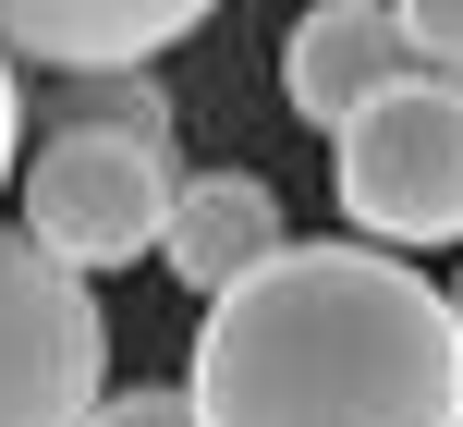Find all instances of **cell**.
<instances>
[{"label":"cell","instance_id":"obj_6","mask_svg":"<svg viewBox=\"0 0 463 427\" xmlns=\"http://www.w3.org/2000/svg\"><path fill=\"white\" fill-rule=\"evenodd\" d=\"M220 0H0V37L37 73H159Z\"/></svg>","mask_w":463,"mask_h":427},{"label":"cell","instance_id":"obj_11","mask_svg":"<svg viewBox=\"0 0 463 427\" xmlns=\"http://www.w3.org/2000/svg\"><path fill=\"white\" fill-rule=\"evenodd\" d=\"M24 122H37V110H24V98H13V37H0V195L24 184V171H13V147H24Z\"/></svg>","mask_w":463,"mask_h":427},{"label":"cell","instance_id":"obj_2","mask_svg":"<svg viewBox=\"0 0 463 427\" xmlns=\"http://www.w3.org/2000/svg\"><path fill=\"white\" fill-rule=\"evenodd\" d=\"M329 184H342L354 244H463V73H402L366 122L329 135Z\"/></svg>","mask_w":463,"mask_h":427},{"label":"cell","instance_id":"obj_10","mask_svg":"<svg viewBox=\"0 0 463 427\" xmlns=\"http://www.w3.org/2000/svg\"><path fill=\"white\" fill-rule=\"evenodd\" d=\"M86 427H208V415H195V391H110Z\"/></svg>","mask_w":463,"mask_h":427},{"label":"cell","instance_id":"obj_8","mask_svg":"<svg viewBox=\"0 0 463 427\" xmlns=\"http://www.w3.org/2000/svg\"><path fill=\"white\" fill-rule=\"evenodd\" d=\"M37 135H135V147H184V110H171L159 73H49Z\"/></svg>","mask_w":463,"mask_h":427},{"label":"cell","instance_id":"obj_9","mask_svg":"<svg viewBox=\"0 0 463 427\" xmlns=\"http://www.w3.org/2000/svg\"><path fill=\"white\" fill-rule=\"evenodd\" d=\"M391 13H402V37H415L427 73H463V0H391Z\"/></svg>","mask_w":463,"mask_h":427},{"label":"cell","instance_id":"obj_12","mask_svg":"<svg viewBox=\"0 0 463 427\" xmlns=\"http://www.w3.org/2000/svg\"><path fill=\"white\" fill-rule=\"evenodd\" d=\"M451 306H463V281H451Z\"/></svg>","mask_w":463,"mask_h":427},{"label":"cell","instance_id":"obj_1","mask_svg":"<svg viewBox=\"0 0 463 427\" xmlns=\"http://www.w3.org/2000/svg\"><path fill=\"white\" fill-rule=\"evenodd\" d=\"M208 427H463V306L391 244H280L195 318Z\"/></svg>","mask_w":463,"mask_h":427},{"label":"cell","instance_id":"obj_7","mask_svg":"<svg viewBox=\"0 0 463 427\" xmlns=\"http://www.w3.org/2000/svg\"><path fill=\"white\" fill-rule=\"evenodd\" d=\"M280 195H269V171H184V208H171V244H159V269L195 293V306H220V293H244L256 269L280 257Z\"/></svg>","mask_w":463,"mask_h":427},{"label":"cell","instance_id":"obj_5","mask_svg":"<svg viewBox=\"0 0 463 427\" xmlns=\"http://www.w3.org/2000/svg\"><path fill=\"white\" fill-rule=\"evenodd\" d=\"M402 73H427V62H415V37H402L391 0H305L293 37H280V98H293V122H317V135L366 122Z\"/></svg>","mask_w":463,"mask_h":427},{"label":"cell","instance_id":"obj_3","mask_svg":"<svg viewBox=\"0 0 463 427\" xmlns=\"http://www.w3.org/2000/svg\"><path fill=\"white\" fill-rule=\"evenodd\" d=\"M13 232L49 244L61 269H135L171 244V208H184V147H135V135H37L13 184Z\"/></svg>","mask_w":463,"mask_h":427},{"label":"cell","instance_id":"obj_4","mask_svg":"<svg viewBox=\"0 0 463 427\" xmlns=\"http://www.w3.org/2000/svg\"><path fill=\"white\" fill-rule=\"evenodd\" d=\"M110 403V318L86 269L0 232V427H86Z\"/></svg>","mask_w":463,"mask_h":427}]
</instances>
